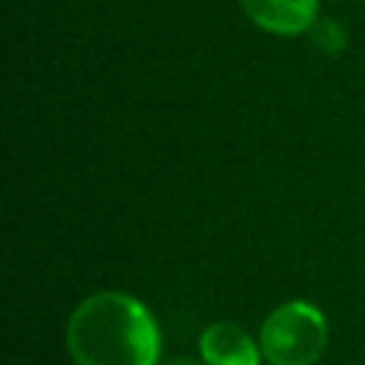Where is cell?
Segmentation results:
<instances>
[{
	"label": "cell",
	"instance_id": "obj_1",
	"mask_svg": "<svg viewBox=\"0 0 365 365\" xmlns=\"http://www.w3.org/2000/svg\"><path fill=\"white\" fill-rule=\"evenodd\" d=\"M66 345L77 365H157L163 339L151 311L137 297L100 291L68 317Z\"/></svg>",
	"mask_w": 365,
	"mask_h": 365
},
{
	"label": "cell",
	"instance_id": "obj_2",
	"mask_svg": "<svg viewBox=\"0 0 365 365\" xmlns=\"http://www.w3.org/2000/svg\"><path fill=\"white\" fill-rule=\"evenodd\" d=\"M325 342V314L305 299L282 302L259 328V348L271 365H314L322 356Z\"/></svg>",
	"mask_w": 365,
	"mask_h": 365
},
{
	"label": "cell",
	"instance_id": "obj_3",
	"mask_svg": "<svg viewBox=\"0 0 365 365\" xmlns=\"http://www.w3.org/2000/svg\"><path fill=\"white\" fill-rule=\"evenodd\" d=\"M262 348L234 322H214L200 334V356L205 365H259Z\"/></svg>",
	"mask_w": 365,
	"mask_h": 365
},
{
	"label": "cell",
	"instance_id": "obj_4",
	"mask_svg": "<svg viewBox=\"0 0 365 365\" xmlns=\"http://www.w3.org/2000/svg\"><path fill=\"white\" fill-rule=\"evenodd\" d=\"M240 3L259 29L279 37L302 34L317 20V0H240Z\"/></svg>",
	"mask_w": 365,
	"mask_h": 365
},
{
	"label": "cell",
	"instance_id": "obj_5",
	"mask_svg": "<svg viewBox=\"0 0 365 365\" xmlns=\"http://www.w3.org/2000/svg\"><path fill=\"white\" fill-rule=\"evenodd\" d=\"M168 365H197V362H191V359H174V362H168Z\"/></svg>",
	"mask_w": 365,
	"mask_h": 365
}]
</instances>
